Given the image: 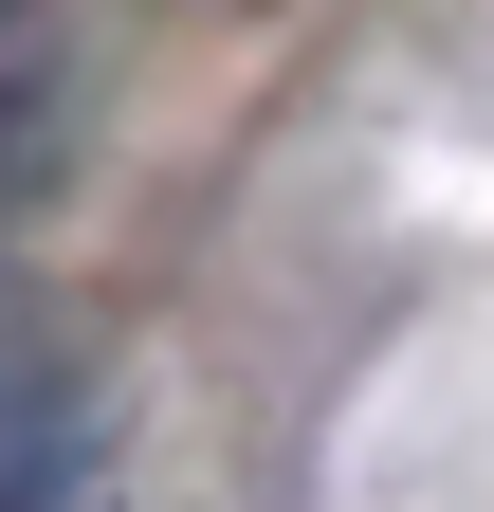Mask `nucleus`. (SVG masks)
I'll return each instance as SVG.
<instances>
[{
    "mask_svg": "<svg viewBox=\"0 0 494 512\" xmlns=\"http://www.w3.org/2000/svg\"><path fill=\"white\" fill-rule=\"evenodd\" d=\"M92 494V384L0 330V512H74Z\"/></svg>",
    "mask_w": 494,
    "mask_h": 512,
    "instance_id": "nucleus-1",
    "label": "nucleus"
},
{
    "mask_svg": "<svg viewBox=\"0 0 494 512\" xmlns=\"http://www.w3.org/2000/svg\"><path fill=\"white\" fill-rule=\"evenodd\" d=\"M37 147H55V55H37L19 0H0V220L37 202Z\"/></svg>",
    "mask_w": 494,
    "mask_h": 512,
    "instance_id": "nucleus-2",
    "label": "nucleus"
}]
</instances>
